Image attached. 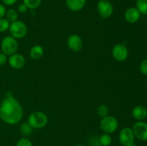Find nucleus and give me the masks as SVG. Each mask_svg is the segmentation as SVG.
Returning <instances> with one entry per match:
<instances>
[{"label": "nucleus", "instance_id": "f257e3e1", "mask_svg": "<svg viewBox=\"0 0 147 146\" xmlns=\"http://www.w3.org/2000/svg\"><path fill=\"white\" fill-rule=\"evenodd\" d=\"M23 117V108L12 95H7L0 104V118L8 125L18 124Z\"/></svg>", "mask_w": 147, "mask_h": 146}, {"label": "nucleus", "instance_id": "f03ea898", "mask_svg": "<svg viewBox=\"0 0 147 146\" xmlns=\"http://www.w3.org/2000/svg\"><path fill=\"white\" fill-rule=\"evenodd\" d=\"M27 123L33 129H42L47 125L48 117L42 111H35L29 115Z\"/></svg>", "mask_w": 147, "mask_h": 146}, {"label": "nucleus", "instance_id": "7ed1b4c3", "mask_svg": "<svg viewBox=\"0 0 147 146\" xmlns=\"http://www.w3.org/2000/svg\"><path fill=\"white\" fill-rule=\"evenodd\" d=\"M18 47L17 40L10 35L4 37L1 42V52L7 56H10L17 53Z\"/></svg>", "mask_w": 147, "mask_h": 146}, {"label": "nucleus", "instance_id": "20e7f679", "mask_svg": "<svg viewBox=\"0 0 147 146\" xmlns=\"http://www.w3.org/2000/svg\"><path fill=\"white\" fill-rule=\"evenodd\" d=\"M9 31L10 36L15 38L16 40H18V39L24 38L27 35L28 29L25 23L20 20H17L14 22L10 23Z\"/></svg>", "mask_w": 147, "mask_h": 146}, {"label": "nucleus", "instance_id": "39448f33", "mask_svg": "<svg viewBox=\"0 0 147 146\" xmlns=\"http://www.w3.org/2000/svg\"><path fill=\"white\" fill-rule=\"evenodd\" d=\"M99 126L102 131L104 133L111 134L117 130L119 127V121L115 117L111 115H107L102 117L100 120Z\"/></svg>", "mask_w": 147, "mask_h": 146}, {"label": "nucleus", "instance_id": "423d86ee", "mask_svg": "<svg viewBox=\"0 0 147 146\" xmlns=\"http://www.w3.org/2000/svg\"><path fill=\"white\" fill-rule=\"evenodd\" d=\"M135 135L132 128L123 127L119 133V142L123 146H131L134 144Z\"/></svg>", "mask_w": 147, "mask_h": 146}, {"label": "nucleus", "instance_id": "0eeeda50", "mask_svg": "<svg viewBox=\"0 0 147 146\" xmlns=\"http://www.w3.org/2000/svg\"><path fill=\"white\" fill-rule=\"evenodd\" d=\"M97 11L103 19L111 17L113 12V7L109 0H100L97 4Z\"/></svg>", "mask_w": 147, "mask_h": 146}, {"label": "nucleus", "instance_id": "6e6552de", "mask_svg": "<svg viewBox=\"0 0 147 146\" xmlns=\"http://www.w3.org/2000/svg\"><path fill=\"white\" fill-rule=\"evenodd\" d=\"M112 56L118 62H123L128 58L129 50L123 44H116L112 49Z\"/></svg>", "mask_w": 147, "mask_h": 146}, {"label": "nucleus", "instance_id": "1a4fd4ad", "mask_svg": "<svg viewBox=\"0 0 147 146\" xmlns=\"http://www.w3.org/2000/svg\"><path fill=\"white\" fill-rule=\"evenodd\" d=\"M132 130L135 137L142 141H147V123L138 121L134 125Z\"/></svg>", "mask_w": 147, "mask_h": 146}, {"label": "nucleus", "instance_id": "9d476101", "mask_svg": "<svg viewBox=\"0 0 147 146\" xmlns=\"http://www.w3.org/2000/svg\"><path fill=\"white\" fill-rule=\"evenodd\" d=\"M67 44L68 48L73 52H78L83 47V41L78 34H71L67 38Z\"/></svg>", "mask_w": 147, "mask_h": 146}, {"label": "nucleus", "instance_id": "9b49d317", "mask_svg": "<svg viewBox=\"0 0 147 146\" xmlns=\"http://www.w3.org/2000/svg\"><path fill=\"white\" fill-rule=\"evenodd\" d=\"M7 62L11 68L15 69V70H20L24 67L26 61L25 58L22 54L15 53L9 56Z\"/></svg>", "mask_w": 147, "mask_h": 146}, {"label": "nucleus", "instance_id": "f8f14e48", "mask_svg": "<svg viewBox=\"0 0 147 146\" xmlns=\"http://www.w3.org/2000/svg\"><path fill=\"white\" fill-rule=\"evenodd\" d=\"M141 17V13L136 7H130L127 9L124 13V18L127 22L134 24L137 22Z\"/></svg>", "mask_w": 147, "mask_h": 146}, {"label": "nucleus", "instance_id": "ddd939ff", "mask_svg": "<svg viewBox=\"0 0 147 146\" xmlns=\"http://www.w3.org/2000/svg\"><path fill=\"white\" fill-rule=\"evenodd\" d=\"M86 4V0H66L65 5L72 11H78L83 9Z\"/></svg>", "mask_w": 147, "mask_h": 146}, {"label": "nucleus", "instance_id": "4468645a", "mask_svg": "<svg viewBox=\"0 0 147 146\" xmlns=\"http://www.w3.org/2000/svg\"><path fill=\"white\" fill-rule=\"evenodd\" d=\"M132 116L138 121H142L147 117V109L143 105H137L132 110Z\"/></svg>", "mask_w": 147, "mask_h": 146}, {"label": "nucleus", "instance_id": "2eb2a0df", "mask_svg": "<svg viewBox=\"0 0 147 146\" xmlns=\"http://www.w3.org/2000/svg\"><path fill=\"white\" fill-rule=\"evenodd\" d=\"M43 55H44V50H43V47L42 46L36 44L30 49V56L32 60H40L43 57Z\"/></svg>", "mask_w": 147, "mask_h": 146}, {"label": "nucleus", "instance_id": "dca6fc26", "mask_svg": "<svg viewBox=\"0 0 147 146\" xmlns=\"http://www.w3.org/2000/svg\"><path fill=\"white\" fill-rule=\"evenodd\" d=\"M5 19L10 23L14 22V21H17L18 19V12L14 9H9L7 10Z\"/></svg>", "mask_w": 147, "mask_h": 146}, {"label": "nucleus", "instance_id": "f3484780", "mask_svg": "<svg viewBox=\"0 0 147 146\" xmlns=\"http://www.w3.org/2000/svg\"><path fill=\"white\" fill-rule=\"evenodd\" d=\"M20 133L24 136H29L32 133L33 128L27 122L23 123L20 125Z\"/></svg>", "mask_w": 147, "mask_h": 146}, {"label": "nucleus", "instance_id": "a211bd4d", "mask_svg": "<svg viewBox=\"0 0 147 146\" xmlns=\"http://www.w3.org/2000/svg\"><path fill=\"white\" fill-rule=\"evenodd\" d=\"M136 7L141 14L147 15V0H137Z\"/></svg>", "mask_w": 147, "mask_h": 146}, {"label": "nucleus", "instance_id": "6ab92c4d", "mask_svg": "<svg viewBox=\"0 0 147 146\" xmlns=\"http://www.w3.org/2000/svg\"><path fill=\"white\" fill-rule=\"evenodd\" d=\"M99 143L102 146H109L112 143V137L110 134L104 133L99 137Z\"/></svg>", "mask_w": 147, "mask_h": 146}, {"label": "nucleus", "instance_id": "aec40b11", "mask_svg": "<svg viewBox=\"0 0 147 146\" xmlns=\"http://www.w3.org/2000/svg\"><path fill=\"white\" fill-rule=\"evenodd\" d=\"M97 114L99 117H104L106 116L109 115V107L106 104H101L97 107Z\"/></svg>", "mask_w": 147, "mask_h": 146}, {"label": "nucleus", "instance_id": "412c9836", "mask_svg": "<svg viewBox=\"0 0 147 146\" xmlns=\"http://www.w3.org/2000/svg\"><path fill=\"white\" fill-rule=\"evenodd\" d=\"M42 0H23V3L25 4L28 9H34L40 7Z\"/></svg>", "mask_w": 147, "mask_h": 146}, {"label": "nucleus", "instance_id": "4be33fe9", "mask_svg": "<svg viewBox=\"0 0 147 146\" xmlns=\"http://www.w3.org/2000/svg\"><path fill=\"white\" fill-rule=\"evenodd\" d=\"M10 26V22L7 21L5 18L0 19V33L4 32V31L9 30Z\"/></svg>", "mask_w": 147, "mask_h": 146}, {"label": "nucleus", "instance_id": "5701e85b", "mask_svg": "<svg viewBox=\"0 0 147 146\" xmlns=\"http://www.w3.org/2000/svg\"><path fill=\"white\" fill-rule=\"evenodd\" d=\"M16 146H33V145L28 138L22 137L17 141Z\"/></svg>", "mask_w": 147, "mask_h": 146}, {"label": "nucleus", "instance_id": "b1692460", "mask_svg": "<svg viewBox=\"0 0 147 146\" xmlns=\"http://www.w3.org/2000/svg\"><path fill=\"white\" fill-rule=\"evenodd\" d=\"M139 70L142 74H144V75H147V59L144 60L141 62L140 66H139Z\"/></svg>", "mask_w": 147, "mask_h": 146}, {"label": "nucleus", "instance_id": "393cba45", "mask_svg": "<svg viewBox=\"0 0 147 146\" xmlns=\"http://www.w3.org/2000/svg\"><path fill=\"white\" fill-rule=\"evenodd\" d=\"M7 60H8L7 56L4 53H3L2 52H0V67L4 65L7 62Z\"/></svg>", "mask_w": 147, "mask_h": 146}, {"label": "nucleus", "instance_id": "a878e982", "mask_svg": "<svg viewBox=\"0 0 147 146\" xmlns=\"http://www.w3.org/2000/svg\"><path fill=\"white\" fill-rule=\"evenodd\" d=\"M27 6L23 3V4H20L18 7V11L19 12L22 13V14H24V13H26L27 11Z\"/></svg>", "mask_w": 147, "mask_h": 146}, {"label": "nucleus", "instance_id": "bb28decb", "mask_svg": "<svg viewBox=\"0 0 147 146\" xmlns=\"http://www.w3.org/2000/svg\"><path fill=\"white\" fill-rule=\"evenodd\" d=\"M6 12H7V9H6L5 6L0 3V19L4 18L5 17Z\"/></svg>", "mask_w": 147, "mask_h": 146}, {"label": "nucleus", "instance_id": "cd10ccee", "mask_svg": "<svg viewBox=\"0 0 147 146\" xmlns=\"http://www.w3.org/2000/svg\"><path fill=\"white\" fill-rule=\"evenodd\" d=\"M3 4L7 6H12L17 1V0H1Z\"/></svg>", "mask_w": 147, "mask_h": 146}, {"label": "nucleus", "instance_id": "c85d7f7f", "mask_svg": "<svg viewBox=\"0 0 147 146\" xmlns=\"http://www.w3.org/2000/svg\"><path fill=\"white\" fill-rule=\"evenodd\" d=\"M75 146H86V145H84L83 144H78V145H76Z\"/></svg>", "mask_w": 147, "mask_h": 146}]
</instances>
